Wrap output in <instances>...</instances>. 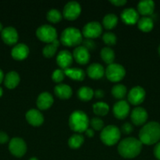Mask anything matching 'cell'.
I'll return each mask as SVG.
<instances>
[{
	"label": "cell",
	"instance_id": "52a82bcc",
	"mask_svg": "<svg viewBox=\"0 0 160 160\" xmlns=\"http://www.w3.org/2000/svg\"><path fill=\"white\" fill-rule=\"evenodd\" d=\"M105 75L110 81L118 82L124 78L125 75V69L118 63H111L108 66L105 70Z\"/></svg>",
	"mask_w": 160,
	"mask_h": 160
},
{
	"label": "cell",
	"instance_id": "277c9868",
	"mask_svg": "<svg viewBox=\"0 0 160 160\" xmlns=\"http://www.w3.org/2000/svg\"><path fill=\"white\" fill-rule=\"evenodd\" d=\"M83 40V34L76 28H67L61 33V43L65 46H79Z\"/></svg>",
	"mask_w": 160,
	"mask_h": 160
},
{
	"label": "cell",
	"instance_id": "9c48e42d",
	"mask_svg": "<svg viewBox=\"0 0 160 160\" xmlns=\"http://www.w3.org/2000/svg\"><path fill=\"white\" fill-rule=\"evenodd\" d=\"M82 11L81 5L76 1H70L66 3L63 9V16L68 20H74L78 17Z\"/></svg>",
	"mask_w": 160,
	"mask_h": 160
},
{
	"label": "cell",
	"instance_id": "b9f144b4",
	"mask_svg": "<svg viewBox=\"0 0 160 160\" xmlns=\"http://www.w3.org/2000/svg\"><path fill=\"white\" fill-rule=\"evenodd\" d=\"M110 2L116 6H123V5H125V3L127 2V1L126 0H111V1H110Z\"/></svg>",
	"mask_w": 160,
	"mask_h": 160
},
{
	"label": "cell",
	"instance_id": "4316f807",
	"mask_svg": "<svg viewBox=\"0 0 160 160\" xmlns=\"http://www.w3.org/2000/svg\"><path fill=\"white\" fill-rule=\"evenodd\" d=\"M137 26L141 31L144 32H149L154 27L153 20L148 17H143L138 20Z\"/></svg>",
	"mask_w": 160,
	"mask_h": 160
},
{
	"label": "cell",
	"instance_id": "836d02e7",
	"mask_svg": "<svg viewBox=\"0 0 160 160\" xmlns=\"http://www.w3.org/2000/svg\"><path fill=\"white\" fill-rule=\"evenodd\" d=\"M46 18L51 23H57L62 19V14L58 9H51L47 12Z\"/></svg>",
	"mask_w": 160,
	"mask_h": 160
},
{
	"label": "cell",
	"instance_id": "1f68e13d",
	"mask_svg": "<svg viewBox=\"0 0 160 160\" xmlns=\"http://www.w3.org/2000/svg\"><path fill=\"white\" fill-rule=\"evenodd\" d=\"M109 106L103 102H96L93 106V110L94 113L98 116H101V117L107 115L109 112Z\"/></svg>",
	"mask_w": 160,
	"mask_h": 160
},
{
	"label": "cell",
	"instance_id": "ac0fdd59",
	"mask_svg": "<svg viewBox=\"0 0 160 160\" xmlns=\"http://www.w3.org/2000/svg\"><path fill=\"white\" fill-rule=\"evenodd\" d=\"M29 55V48L24 43L16 44L11 50V56L16 60H23Z\"/></svg>",
	"mask_w": 160,
	"mask_h": 160
},
{
	"label": "cell",
	"instance_id": "f6af8a7d",
	"mask_svg": "<svg viewBox=\"0 0 160 160\" xmlns=\"http://www.w3.org/2000/svg\"><path fill=\"white\" fill-rule=\"evenodd\" d=\"M4 78H5V75L4 73H3V71L0 69V84L4 81Z\"/></svg>",
	"mask_w": 160,
	"mask_h": 160
},
{
	"label": "cell",
	"instance_id": "44dd1931",
	"mask_svg": "<svg viewBox=\"0 0 160 160\" xmlns=\"http://www.w3.org/2000/svg\"><path fill=\"white\" fill-rule=\"evenodd\" d=\"M105 70L103 66L97 62L91 63L87 68V75L92 79H100L104 77Z\"/></svg>",
	"mask_w": 160,
	"mask_h": 160
},
{
	"label": "cell",
	"instance_id": "9a60e30c",
	"mask_svg": "<svg viewBox=\"0 0 160 160\" xmlns=\"http://www.w3.org/2000/svg\"><path fill=\"white\" fill-rule=\"evenodd\" d=\"M72 56H73V59L81 65L86 64L90 59L89 51L83 45L77 46L73 51Z\"/></svg>",
	"mask_w": 160,
	"mask_h": 160
},
{
	"label": "cell",
	"instance_id": "7dc6e473",
	"mask_svg": "<svg viewBox=\"0 0 160 160\" xmlns=\"http://www.w3.org/2000/svg\"><path fill=\"white\" fill-rule=\"evenodd\" d=\"M3 30V23L0 22V32H2V31Z\"/></svg>",
	"mask_w": 160,
	"mask_h": 160
},
{
	"label": "cell",
	"instance_id": "60d3db41",
	"mask_svg": "<svg viewBox=\"0 0 160 160\" xmlns=\"http://www.w3.org/2000/svg\"><path fill=\"white\" fill-rule=\"evenodd\" d=\"M154 155L157 159L160 160V142H158L155 145V148H154Z\"/></svg>",
	"mask_w": 160,
	"mask_h": 160
},
{
	"label": "cell",
	"instance_id": "30bf717a",
	"mask_svg": "<svg viewBox=\"0 0 160 160\" xmlns=\"http://www.w3.org/2000/svg\"><path fill=\"white\" fill-rule=\"evenodd\" d=\"M102 33V26L99 22L91 21L85 24L82 34L86 38L93 39L99 37Z\"/></svg>",
	"mask_w": 160,
	"mask_h": 160
},
{
	"label": "cell",
	"instance_id": "c3c4849f",
	"mask_svg": "<svg viewBox=\"0 0 160 160\" xmlns=\"http://www.w3.org/2000/svg\"><path fill=\"white\" fill-rule=\"evenodd\" d=\"M29 160H39L37 159V158H35V157H32V158H31V159H30Z\"/></svg>",
	"mask_w": 160,
	"mask_h": 160
},
{
	"label": "cell",
	"instance_id": "603a6c76",
	"mask_svg": "<svg viewBox=\"0 0 160 160\" xmlns=\"http://www.w3.org/2000/svg\"><path fill=\"white\" fill-rule=\"evenodd\" d=\"M4 84L7 88L13 89L17 87L20 81V75L16 71H9L5 75Z\"/></svg>",
	"mask_w": 160,
	"mask_h": 160
},
{
	"label": "cell",
	"instance_id": "f1b7e54d",
	"mask_svg": "<svg viewBox=\"0 0 160 160\" xmlns=\"http://www.w3.org/2000/svg\"><path fill=\"white\" fill-rule=\"evenodd\" d=\"M100 56H101V59H103L104 62L108 65L113 63L115 58L114 51L110 47H104L100 50Z\"/></svg>",
	"mask_w": 160,
	"mask_h": 160
},
{
	"label": "cell",
	"instance_id": "3957f363",
	"mask_svg": "<svg viewBox=\"0 0 160 160\" xmlns=\"http://www.w3.org/2000/svg\"><path fill=\"white\" fill-rule=\"evenodd\" d=\"M68 124L71 129L77 134L85 132L89 125L88 116L82 110H75L69 117Z\"/></svg>",
	"mask_w": 160,
	"mask_h": 160
},
{
	"label": "cell",
	"instance_id": "8fae6325",
	"mask_svg": "<svg viewBox=\"0 0 160 160\" xmlns=\"http://www.w3.org/2000/svg\"><path fill=\"white\" fill-rule=\"evenodd\" d=\"M146 96L145 90L141 86L132 88L128 93V101L134 106H138L144 102Z\"/></svg>",
	"mask_w": 160,
	"mask_h": 160
},
{
	"label": "cell",
	"instance_id": "ffe728a7",
	"mask_svg": "<svg viewBox=\"0 0 160 160\" xmlns=\"http://www.w3.org/2000/svg\"><path fill=\"white\" fill-rule=\"evenodd\" d=\"M121 18L126 24H135L139 20V13L133 8H126L122 10Z\"/></svg>",
	"mask_w": 160,
	"mask_h": 160
},
{
	"label": "cell",
	"instance_id": "8992f818",
	"mask_svg": "<svg viewBox=\"0 0 160 160\" xmlns=\"http://www.w3.org/2000/svg\"><path fill=\"white\" fill-rule=\"evenodd\" d=\"M36 36L39 40L48 44L57 39V32L54 27L49 24H43L39 27L36 30Z\"/></svg>",
	"mask_w": 160,
	"mask_h": 160
},
{
	"label": "cell",
	"instance_id": "7402d4cb",
	"mask_svg": "<svg viewBox=\"0 0 160 160\" xmlns=\"http://www.w3.org/2000/svg\"><path fill=\"white\" fill-rule=\"evenodd\" d=\"M155 9V2L152 0H142L137 5V12L141 15L147 17L152 15Z\"/></svg>",
	"mask_w": 160,
	"mask_h": 160
},
{
	"label": "cell",
	"instance_id": "2e32d148",
	"mask_svg": "<svg viewBox=\"0 0 160 160\" xmlns=\"http://www.w3.org/2000/svg\"><path fill=\"white\" fill-rule=\"evenodd\" d=\"M25 118L29 124L34 127H39L43 123L44 117L42 112L35 109L28 110L25 114Z\"/></svg>",
	"mask_w": 160,
	"mask_h": 160
},
{
	"label": "cell",
	"instance_id": "e0dca14e",
	"mask_svg": "<svg viewBox=\"0 0 160 160\" xmlns=\"http://www.w3.org/2000/svg\"><path fill=\"white\" fill-rule=\"evenodd\" d=\"M72 62H73V56L67 50H61L57 54L56 62L61 69L64 70L67 68H70Z\"/></svg>",
	"mask_w": 160,
	"mask_h": 160
},
{
	"label": "cell",
	"instance_id": "ee69618b",
	"mask_svg": "<svg viewBox=\"0 0 160 160\" xmlns=\"http://www.w3.org/2000/svg\"><path fill=\"white\" fill-rule=\"evenodd\" d=\"M85 132H86V136H88V137H89V138L93 137L94 131L92 129V128H88V129L86 130V131H85Z\"/></svg>",
	"mask_w": 160,
	"mask_h": 160
},
{
	"label": "cell",
	"instance_id": "7bdbcfd3",
	"mask_svg": "<svg viewBox=\"0 0 160 160\" xmlns=\"http://www.w3.org/2000/svg\"><path fill=\"white\" fill-rule=\"evenodd\" d=\"M94 95H95L97 98H103L104 95V92L103 90H101V89H97V90H96L95 92H94Z\"/></svg>",
	"mask_w": 160,
	"mask_h": 160
},
{
	"label": "cell",
	"instance_id": "f35d334b",
	"mask_svg": "<svg viewBox=\"0 0 160 160\" xmlns=\"http://www.w3.org/2000/svg\"><path fill=\"white\" fill-rule=\"evenodd\" d=\"M133 127L130 123L126 122V123H125L122 126V131L124 133V134H130V133L133 132Z\"/></svg>",
	"mask_w": 160,
	"mask_h": 160
},
{
	"label": "cell",
	"instance_id": "6da1fadb",
	"mask_svg": "<svg viewBox=\"0 0 160 160\" xmlns=\"http://www.w3.org/2000/svg\"><path fill=\"white\" fill-rule=\"evenodd\" d=\"M142 145L139 139L133 137L126 138L119 142L118 152L119 155L125 159H133L141 153Z\"/></svg>",
	"mask_w": 160,
	"mask_h": 160
},
{
	"label": "cell",
	"instance_id": "d6986e66",
	"mask_svg": "<svg viewBox=\"0 0 160 160\" xmlns=\"http://www.w3.org/2000/svg\"><path fill=\"white\" fill-rule=\"evenodd\" d=\"M38 108L41 110L48 109L53 104V97L50 93L47 92H42L38 96L36 100Z\"/></svg>",
	"mask_w": 160,
	"mask_h": 160
},
{
	"label": "cell",
	"instance_id": "4dcf8cb0",
	"mask_svg": "<svg viewBox=\"0 0 160 160\" xmlns=\"http://www.w3.org/2000/svg\"><path fill=\"white\" fill-rule=\"evenodd\" d=\"M118 23V17L114 13H108L103 18V26L108 30L114 28Z\"/></svg>",
	"mask_w": 160,
	"mask_h": 160
},
{
	"label": "cell",
	"instance_id": "5b68a950",
	"mask_svg": "<svg viewBox=\"0 0 160 160\" xmlns=\"http://www.w3.org/2000/svg\"><path fill=\"white\" fill-rule=\"evenodd\" d=\"M121 138V131L115 125H108L100 132V140L104 145L111 146L118 143Z\"/></svg>",
	"mask_w": 160,
	"mask_h": 160
},
{
	"label": "cell",
	"instance_id": "4fadbf2b",
	"mask_svg": "<svg viewBox=\"0 0 160 160\" xmlns=\"http://www.w3.org/2000/svg\"><path fill=\"white\" fill-rule=\"evenodd\" d=\"M130 109V108L128 102L125 100H120L113 106V114L117 119L122 120L129 115Z\"/></svg>",
	"mask_w": 160,
	"mask_h": 160
},
{
	"label": "cell",
	"instance_id": "d6a6232c",
	"mask_svg": "<svg viewBox=\"0 0 160 160\" xmlns=\"http://www.w3.org/2000/svg\"><path fill=\"white\" fill-rule=\"evenodd\" d=\"M126 87L123 84H118L113 86V88H111V94L117 99H122L126 95Z\"/></svg>",
	"mask_w": 160,
	"mask_h": 160
},
{
	"label": "cell",
	"instance_id": "484cf974",
	"mask_svg": "<svg viewBox=\"0 0 160 160\" xmlns=\"http://www.w3.org/2000/svg\"><path fill=\"white\" fill-rule=\"evenodd\" d=\"M59 45L60 42L58 39H56L53 42H51V43H48L42 49V54L46 58L53 57L55 55V53H56Z\"/></svg>",
	"mask_w": 160,
	"mask_h": 160
},
{
	"label": "cell",
	"instance_id": "83f0119b",
	"mask_svg": "<svg viewBox=\"0 0 160 160\" xmlns=\"http://www.w3.org/2000/svg\"><path fill=\"white\" fill-rule=\"evenodd\" d=\"M77 95L82 101H89L93 97L94 92L91 88L88 87V86H83L78 90Z\"/></svg>",
	"mask_w": 160,
	"mask_h": 160
},
{
	"label": "cell",
	"instance_id": "e575fe53",
	"mask_svg": "<svg viewBox=\"0 0 160 160\" xmlns=\"http://www.w3.org/2000/svg\"><path fill=\"white\" fill-rule=\"evenodd\" d=\"M89 125L93 131H102L104 129V123L101 119L98 117H93L89 120Z\"/></svg>",
	"mask_w": 160,
	"mask_h": 160
},
{
	"label": "cell",
	"instance_id": "cb8c5ba5",
	"mask_svg": "<svg viewBox=\"0 0 160 160\" xmlns=\"http://www.w3.org/2000/svg\"><path fill=\"white\" fill-rule=\"evenodd\" d=\"M54 93L61 99H68L72 95V89L65 84H59L54 88Z\"/></svg>",
	"mask_w": 160,
	"mask_h": 160
},
{
	"label": "cell",
	"instance_id": "7a4b0ae2",
	"mask_svg": "<svg viewBox=\"0 0 160 160\" xmlns=\"http://www.w3.org/2000/svg\"><path fill=\"white\" fill-rule=\"evenodd\" d=\"M139 140L144 145H152L160 140V124L152 121L146 123L139 132Z\"/></svg>",
	"mask_w": 160,
	"mask_h": 160
},
{
	"label": "cell",
	"instance_id": "f546056e",
	"mask_svg": "<svg viewBox=\"0 0 160 160\" xmlns=\"http://www.w3.org/2000/svg\"><path fill=\"white\" fill-rule=\"evenodd\" d=\"M83 143H84V137L80 134H74L69 138L68 142H67L69 147L73 149L80 148Z\"/></svg>",
	"mask_w": 160,
	"mask_h": 160
},
{
	"label": "cell",
	"instance_id": "d590c367",
	"mask_svg": "<svg viewBox=\"0 0 160 160\" xmlns=\"http://www.w3.org/2000/svg\"><path fill=\"white\" fill-rule=\"evenodd\" d=\"M104 42L108 45H113L116 43L117 37L115 34L112 32H106L102 36Z\"/></svg>",
	"mask_w": 160,
	"mask_h": 160
},
{
	"label": "cell",
	"instance_id": "74e56055",
	"mask_svg": "<svg viewBox=\"0 0 160 160\" xmlns=\"http://www.w3.org/2000/svg\"><path fill=\"white\" fill-rule=\"evenodd\" d=\"M82 44H83V46H84L85 48H87L89 51V50L95 49L96 48V44L93 39H90V38L83 39V42H82Z\"/></svg>",
	"mask_w": 160,
	"mask_h": 160
},
{
	"label": "cell",
	"instance_id": "ba28073f",
	"mask_svg": "<svg viewBox=\"0 0 160 160\" xmlns=\"http://www.w3.org/2000/svg\"><path fill=\"white\" fill-rule=\"evenodd\" d=\"M9 150L16 157H22L27 152L26 142L20 138H13L9 142Z\"/></svg>",
	"mask_w": 160,
	"mask_h": 160
},
{
	"label": "cell",
	"instance_id": "8d00e7d4",
	"mask_svg": "<svg viewBox=\"0 0 160 160\" xmlns=\"http://www.w3.org/2000/svg\"><path fill=\"white\" fill-rule=\"evenodd\" d=\"M64 71L61 69H57V70H55L52 73V80H53L54 82L59 83L61 84V82L63 81V80L64 79Z\"/></svg>",
	"mask_w": 160,
	"mask_h": 160
},
{
	"label": "cell",
	"instance_id": "5bb4252c",
	"mask_svg": "<svg viewBox=\"0 0 160 160\" xmlns=\"http://www.w3.org/2000/svg\"><path fill=\"white\" fill-rule=\"evenodd\" d=\"M131 117L132 123L134 125L136 126H141L145 123V122L147 121V112L144 108L142 107H136L133 109V111L131 112Z\"/></svg>",
	"mask_w": 160,
	"mask_h": 160
},
{
	"label": "cell",
	"instance_id": "d4e9b609",
	"mask_svg": "<svg viewBox=\"0 0 160 160\" xmlns=\"http://www.w3.org/2000/svg\"><path fill=\"white\" fill-rule=\"evenodd\" d=\"M65 76H67L71 79H73L75 81H81L85 79L86 73L83 69L75 67V68H67L64 70Z\"/></svg>",
	"mask_w": 160,
	"mask_h": 160
},
{
	"label": "cell",
	"instance_id": "7c38bea8",
	"mask_svg": "<svg viewBox=\"0 0 160 160\" xmlns=\"http://www.w3.org/2000/svg\"><path fill=\"white\" fill-rule=\"evenodd\" d=\"M1 38L3 42L7 45H15L18 41V32L13 27H6L2 31Z\"/></svg>",
	"mask_w": 160,
	"mask_h": 160
},
{
	"label": "cell",
	"instance_id": "ab89813d",
	"mask_svg": "<svg viewBox=\"0 0 160 160\" xmlns=\"http://www.w3.org/2000/svg\"><path fill=\"white\" fill-rule=\"evenodd\" d=\"M9 142V136L4 131H0V144H6Z\"/></svg>",
	"mask_w": 160,
	"mask_h": 160
},
{
	"label": "cell",
	"instance_id": "681fc988",
	"mask_svg": "<svg viewBox=\"0 0 160 160\" xmlns=\"http://www.w3.org/2000/svg\"><path fill=\"white\" fill-rule=\"evenodd\" d=\"M158 53H159V56H160V45H159V46H158Z\"/></svg>",
	"mask_w": 160,
	"mask_h": 160
},
{
	"label": "cell",
	"instance_id": "bcb514c9",
	"mask_svg": "<svg viewBox=\"0 0 160 160\" xmlns=\"http://www.w3.org/2000/svg\"><path fill=\"white\" fill-rule=\"evenodd\" d=\"M3 89L2 88V87H0V97L3 95Z\"/></svg>",
	"mask_w": 160,
	"mask_h": 160
}]
</instances>
